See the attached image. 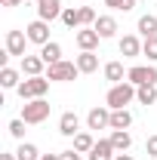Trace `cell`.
<instances>
[{"label":"cell","mask_w":157,"mask_h":160,"mask_svg":"<svg viewBox=\"0 0 157 160\" xmlns=\"http://www.w3.org/2000/svg\"><path fill=\"white\" fill-rule=\"evenodd\" d=\"M74 40H77V46H80V52H93V49H96L99 46V31L96 28H80L77 34H74Z\"/></svg>","instance_id":"obj_8"},{"label":"cell","mask_w":157,"mask_h":160,"mask_svg":"<svg viewBox=\"0 0 157 160\" xmlns=\"http://www.w3.org/2000/svg\"><path fill=\"white\" fill-rule=\"evenodd\" d=\"M80 68L77 62H56V65H46V77L49 80H59V83H71V80H77Z\"/></svg>","instance_id":"obj_4"},{"label":"cell","mask_w":157,"mask_h":160,"mask_svg":"<svg viewBox=\"0 0 157 160\" xmlns=\"http://www.w3.org/2000/svg\"><path fill=\"white\" fill-rule=\"evenodd\" d=\"M0 160H19L16 154H0Z\"/></svg>","instance_id":"obj_35"},{"label":"cell","mask_w":157,"mask_h":160,"mask_svg":"<svg viewBox=\"0 0 157 160\" xmlns=\"http://www.w3.org/2000/svg\"><path fill=\"white\" fill-rule=\"evenodd\" d=\"M77 12H80V28H93L96 25V9L93 6H77Z\"/></svg>","instance_id":"obj_27"},{"label":"cell","mask_w":157,"mask_h":160,"mask_svg":"<svg viewBox=\"0 0 157 160\" xmlns=\"http://www.w3.org/2000/svg\"><path fill=\"white\" fill-rule=\"evenodd\" d=\"M105 6L117 9V12H129V9H136V0H105Z\"/></svg>","instance_id":"obj_28"},{"label":"cell","mask_w":157,"mask_h":160,"mask_svg":"<svg viewBox=\"0 0 157 160\" xmlns=\"http://www.w3.org/2000/svg\"><path fill=\"white\" fill-rule=\"evenodd\" d=\"M142 52L148 56V62H157V37H148L142 43Z\"/></svg>","instance_id":"obj_30"},{"label":"cell","mask_w":157,"mask_h":160,"mask_svg":"<svg viewBox=\"0 0 157 160\" xmlns=\"http://www.w3.org/2000/svg\"><path fill=\"white\" fill-rule=\"evenodd\" d=\"M114 160H133V154H117Z\"/></svg>","instance_id":"obj_36"},{"label":"cell","mask_w":157,"mask_h":160,"mask_svg":"<svg viewBox=\"0 0 157 160\" xmlns=\"http://www.w3.org/2000/svg\"><path fill=\"white\" fill-rule=\"evenodd\" d=\"M40 59L46 62V65H56V62H62V46L56 43V40H49L46 46H40Z\"/></svg>","instance_id":"obj_17"},{"label":"cell","mask_w":157,"mask_h":160,"mask_svg":"<svg viewBox=\"0 0 157 160\" xmlns=\"http://www.w3.org/2000/svg\"><path fill=\"white\" fill-rule=\"evenodd\" d=\"M86 126L89 129H105V126H111V108L105 105V108H93L89 114H86Z\"/></svg>","instance_id":"obj_10"},{"label":"cell","mask_w":157,"mask_h":160,"mask_svg":"<svg viewBox=\"0 0 157 160\" xmlns=\"http://www.w3.org/2000/svg\"><path fill=\"white\" fill-rule=\"evenodd\" d=\"M25 43H31L25 31H6V52L9 56H25Z\"/></svg>","instance_id":"obj_9"},{"label":"cell","mask_w":157,"mask_h":160,"mask_svg":"<svg viewBox=\"0 0 157 160\" xmlns=\"http://www.w3.org/2000/svg\"><path fill=\"white\" fill-rule=\"evenodd\" d=\"M59 132L68 136V139H74V136L80 132V117L74 114V111H65V114L59 117Z\"/></svg>","instance_id":"obj_11"},{"label":"cell","mask_w":157,"mask_h":160,"mask_svg":"<svg viewBox=\"0 0 157 160\" xmlns=\"http://www.w3.org/2000/svg\"><path fill=\"white\" fill-rule=\"evenodd\" d=\"M0 3H3V6H19L22 0H0Z\"/></svg>","instance_id":"obj_34"},{"label":"cell","mask_w":157,"mask_h":160,"mask_svg":"<svg viewBox=\"0 0 157 160\" xmlns=\"http://www.w3.org/2000/svg\"><path fill=\"white\" fill-rule=\"evenodd\" d=\"M117 154H114V145H111V139H99L96 145H93V151H89V160H114Z\"/></svg>","instance_id":"obj_12"},{"label":"cell","mask_w":157,"mask_h":160,"mask_svg":"<svg viewBox=\"0 0 157 160\" xmlns=\"http://www.w3.org/2000/svg\"><path fill=\"white\" fill-rule=\"evenodd\" d=\"M43 65H46V62L40 59V56H22V74L40 77V74H43Z\"/></svg>","instance_id":"obj_14"},{"label":"cell","mask_w":157,"mask_h":160,"mask_svg":"<svg viewBox=\"0 0 157 160\" xmlns=\"http://www.w3.org/2000/svg\"><path fill=\"white\" fill-rule=\"evenodd\" d=\"M62 0H37V19L43 22H53V19H62Z\"/></svg>","instance_id":"obj_7"},{"label":"cell","mask_w":157,"mask_h":160,"mask_svg":"<svg viewBox=\"0 0 157 160\" xmlns=\"http://www.w3.org/2000/svg\"><path fill=\"white\" fill-rule=\"evenodd\" d=\"M62 160H83V157H80V151L71 148V151H62Z\"/></svg>","instance_id":"obj_32"},{"label":"cell","mask_w":157,"mask_h":160,"mask_svg":"<svg viewBox=\"0 0 157 160\" xmlns=\"http://www.w3.org/2000/svg\"><path fill=\"white\" fill-rule=\"evenodd\" d=\"M123 77H126V71H123L120 62H108V65H105V80H111V83H123Z\"/></svg>","instance_id":"obj_23"},{"label":"cell","mask_w":157,"mask_h":160,"mask_svg":"<svg viewBox=\"0 0 157 160\" xmlns=\"http://www.w3.org/2000/svg\"><path fill=\"white\" fill-rule=\"evenodd\" d=\"M25 34H28V40H31V43H37V46H46V43H49V22L34 19L28 28H25Z\"/></svg>","instance_id":"obj_6"},{"label":"cell","mask_w":157,"mask_h":160,"mask_svg":"<svg viewBox=\"0 0 157 160\" xmlns=\"http://www.w3.org/2000/svg\"><path fill=\"white\" fill-rule=\"evenodd\" d=\"M142 52V40L136 34H126V37H120V56H126V59H133Z\"/></svg>","instance_id":"obj_15"},{"label":"cell","mask_w":157,"mask_h":160,"mask_svg":"<svg viewBox=\"0 0 157 160\" xmlns=\"http://www.w3.org/2000/svg\"><path fill=\"white\" fill-rule=\"evenodd\" d=\"M6 129H9V136H13V139H19V142L25 139V120H22V117H19V120H9V126H6Z\"/></svg>","instance_id":"obj_29"},{"label":"cell","mask_w":157,"mask_h":160,"mask_svg":"<svg viewBox=\"0 0 157 160\" xmlns=\"http://www.w3.org/2000/svg\"><path fill=\"white\" fill-rule=\"evenodd\" d=\"M93 145H96V139H93L89 132H83V129L74 136V151H80V154H89V151H93Z\"/></svg>","instance_id":"obj_24"},{"label":"cell","mask_w":157,"mask_h":160,"mask_svg":"<svg viewBox=\"0 0 157 160\" xmlns=\"http://www.w3.org/2000/svg\"><path fill=\"white\" fill-rule=\"evenodd\" d=\"M46 89H49V77H46V74H40V77L22 80L16 92H19L25 102H31V99H43V96H46Z\"/></svg>","instance_id":"obj_2"},{"label":"cell","mask_w":157,"mask_h":160,"mask_svg":"<svg viewBox=\"0 0 157 160\" xmlns=\"http://www.w3.org/2000/svg\"><path fill=\"white\" fill-rule=\"evenodd\" d=\"M139 34L148 40V37H157V16H151V12H145L142 19H139Z\"/></svg>","instance_id":"obj_18"},{"label":"cell","mask_w":157,"mask_h":160,"mask_svg":"<svg viewBox=\"0 0 157 160\" xmlns=\"http://www.w3.org/2000/svg\"><path fill=\"white\" fill-rule=\"evenodd\" d=\"M136 99H139V105H154V102H157V86H154V83L136 86Z\"/></svg>","instance_id":"obj_22"},{"label":"cell","mask_w":157,"mask_h":160,"mask_svg":"<svg viewBox=\"0 0 157 160\" xmlns=\"http://www.w3.org/2000/svg\"><path fill=\"white\" fill-rule=\"evenodd\" d=\"M77 68H80V74H93V71H99V56H96V52H80V56H77Z\"/></svg>","instance_id":"obj_19"},{"label":"cell","mask_w":157,"mask_h":160,"mask_svg":"<svg viewBox=\"0 0 157 160\" xmlns=\"http://www.w3.org/2000/svg\"><path fill=\"white\" fill-rule=\"evenodd\" d=\"M49 111H53V105L46 99H31V102L22 105V120L25 123H43L49 117Z\"/></svg>","instance_id":"obj_3"},{"label":"cell","mask_w":157,"mask_h":160,"mask_svg":"<svg viewBox=\"0 0 157 160\" xmlns=\"http://www.w3.org/2000/svg\"><path fill=\"white\" fill-rule=\"evenodd\" d=\"M16 157H19V160H40V151H37V145L22 142L19 148H16Z\"/></svg>","instance_id":"obj_25"},{"label":"cell","mask_w":157,"mask_h":160,"mask_svg":"<svg viewBox=\"0 0 157 160\" xmlns=\"http://www.w3.org/2000/svg\"><path fill=\"white\" fill-rule=\"evenodd\" d=\"M62 25H65V28H80V12L74 6H65V9H62Z\"/></svg>","instance_id":"obj_26"},{"label":"cell","mask_w":157,"mask_h":160,"mask_svg":"<svg viewBox=\"0 0 157 160\" xmlns=\"http://www.w3.org/2000/svg\"><path fill=\"white\" fill-rule=\"evenodd\" d=\"M40 160H62V154H40Z\"/></svg>","instance_id":"obj_33"},{"label":"cell","mask_w":157,"mask_h":160,"mask_svg":"<svg viewBox=\"0 0 157 160\" xmlns=\"http://www.w3.org/2000/svg\"><path fill=\"white\" fill-rule=\"evenodd\" d=\"M93 28L99 31V37H102V40H108V37L117 34V19H114V16H99Z\"/></svg>","instance_id":"obj_13"},{"label":"cell","mask_w":157,"mask_h":160,"mask_svg":"<svg viewBox=\"0 0 157 160\" xmlns=\"http://www.w3.org/2000/svg\"><path fill=\"white\" fill-rule=\"evenodd\" d=\"M19 71H16V68H9V65H6V68H0V86H3V89H19Z\"/></svg>","instance_id":"obj_20"},{"label":"cell","mask_w":157,"mask_h":160,"mask_svg":"<svg viewBox=\"0 0 157 160\" xmlns=\"http://www.w3.org/2000/svg\"><path fill=\"white\" fill-rule=\"evenodd\" d=\"M108 139H111V145H114V151H117V154H126V151H129V145H133V136H129L126 129H114Z\"/></svg>","instance_id":"obj_16"},{"label":"cell","mask_w":157,"mask_h":160,"mask_svg":"<svg viewBox=\"0 0 157 160\" xmlns=\"http://www.w3.org/2000/svg\"><path fill=\"white\" fill-rule=\"evenodd\" d=\"M145 151H148V157H157V136H151L145 142Z\"/></svg>","instance_id":"obj_31"},{"label":"cell","mask_w":157,"mask_h":160,"mask_svg":"<svg viewBox=\"0 0 157 160\" xmlns=\"http://www.w3.org/2000/svg\"><path fill=\"white\" fill-rule=\"evenodd\" d=\"M129 123H133V114H129L126 108L111 111V129H129Z\"/></svg>","instance_id":"obj_21"},{"label":"cell","mask_w":157,"mask_h":160,"mask_svg":"<svg viewBox=\"0 0 157 160\" xmlns=\"http://www.w3.org/2000/svg\"><path fill=\"white\" fill-rule=\"evenodd\" d=\"M133 99H136V86H133L129 80H123V83H114V86L108 89V96H105V105H108L111 111H117V108H126Z\"/></svg>","instance_id":"obj_1"},{"label":"cell","mask_w":157,"mask_h":160,"mask_svg":"<svg viewBox=\"0 0 157 160\" xmlns=\"http://www.w3.org/2000/svg\"><path fill=\"white\" fill-rule=\"evenodd\" d=\"M126 80H129L133 86H145V83H154L157 86V68L154 65H133V68L126 71Z\"/></svg>","instance_id":"obj_5"}]
</instances>
